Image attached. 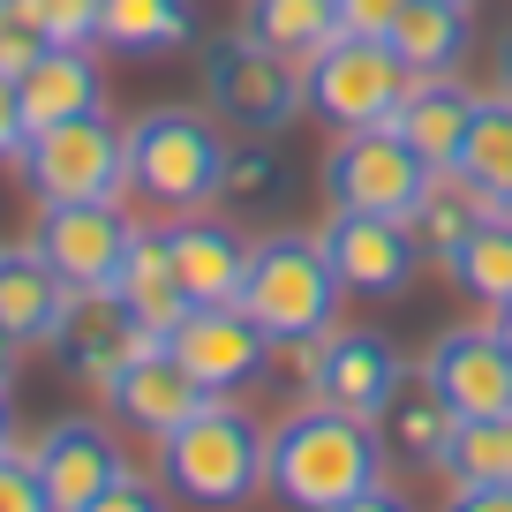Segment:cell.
Segmentation results:
<instances>
[{"label":"cell","mask_w":512,"mask_h":512,"mask_svg":"<svg viewBox=\"0 0 512 512\" xmlns=\"http://www.w3.org/2000/svg\"><path fill=\"white\" fill-rule=\"evenodd\" d=\"M377 475H384V445H377V422L362 415L302 400L294 415H279L264 430V490L287 512H339Z\"/></svg>","instance_id":"cell-1"},{"label":"cell","mask_w":512,"mask_h":512,"mask_svg":"<svg viewBox=\"0 0 512 512\" xmlns=\"http://www.w3.org/2000/svg\"><path fill=\"white\" fill-rule=\"evenodd\" d=\"M159 482L189 512H241L264 490V422L234 400H204V415L159 437Z\"/></svg>","instance_id":"cell-2"},{"label":"cell","mask_w":512,"mask_h":512,"mask_svg":"<svg viewBox=\"0 0 512 512\" xmlns=\"http://www.w3.org/2000/svg\"><path fill=\"white\" fill-rule=\"evenodd\" d=\"M219 166H226V136L196 106H151L128 121V196H144L174 219L219 204Z\"/></svg>","instance_id":"cell-3"},{"label":"cell","mask_w":512,"mask_h":512,"mask_svg":"<svg viewBox=\"0 0 512 512\" xmlns=\"http://www.w3.org/2000/svg\"><path fill=\"white\" fill-rule=\"evenodd\" d=\"M339 272L317 234H264L249 249V279H241V309L272 339H324L339 324Z\"/></svg>","instance_id":"cell-4"},{"label":"cell","mask_w":512,"mask_h":512,"mask_svg":"<svg viewBox=\"0 0 512 512\" xmlns=\"http://www.w3.org/2000/svg\"><path fill=\"white\" fill-rule=\"evenodd\" d=\"M407 83H415V68L392 53V38H354L339 31L324 53H309L302 61V106L317 113L324 128H384L392 113H400Z\"/></svg>","instance_id":"cell-5"},{"label":"cell","mask_w":512,"mask_h":512,"mask_svg":"<svg viewBox=\"0 0 512 512\" xmlns=\"http://www.w3.org/2000/svg\"><path fill=\"white\" fill-rule=\"evenodd\" d=\"M16 166L38 204H106V196H128V128L106 113L38 128Z\"/></svg>","instance_id":"cell-6"},{"label":"cell","mask_w":512,"mask_h":512,"mask_svg":"<svg viewBox=\"0 0 512 512\" xmlns=\"http://www.w3.org/2000/svg\"><path fill=\"white\" fill-rule=\"evenodd\" d=\"M204 98L219 121H234L241 136H279L302 121V68L264 53L249 31H226L204 46Z\"/></svg>","instance_id":"cell-7"},{"label":"cell","mask_w":512,"mask_h":512,"mask_svg":"<svg viewBox=\"0 0 512 512\" xmlns=\"http://www.w3.org/2000/svg\"><path fill=\"white\" fill-rule=\"evenodd\" d=\"M437 166L407 144L400 128H347L332 151H324V189L332 211H377V219H415L422 189H430Z\"/></svg>","instance_id":"cell-8"},{"label":"cell","mask_w":512,"mask_h":512,"mask_svg":"<svg viewBox=\"0 0 512 512\" xmlns=\"http://www.w3.org/2000/svg\"><path fill=\"white\" fill-rule=\"evenodd\" d=\"M166 354L204 384L211 400H234L241 384H256L272 369V332H264L241 302H204L166 332Z\"/></svg>","instance_id":"cell-9"},{"label":"cell","mask_w":512,"mask_h":512,"mask_svg":"<svg viewBox=\"0 0 512 512\" xmlns=\"http://www.w3.org/2000/svg\"><path fill=\"white\" fill-rule=\"evenodd\" d=\"M38 256L68 279V294H106L121 279V256L136 241V219L121 211V196L106 204H38V226H31Z\"/></svg>","instance_id":"cell-10"},{"label":"cell","mask_w":512,"mask_h":512,"mask_svg":"<svg viewBox=\"0 0 512 512\" xmlns=\"http://www.w3.org/2000/svg\"><path fill=\"white\" fill-rule=\"evenodd\" d=\"M324 256H332V272L347 294L362 302H392V294L415 287L422 272V241L407 219H377V211H332L324 219Z\"/></svg>","instance_id":"cell-11"},{"label":"cell","mask_w":512,"mask_h":512,"mask_svg":"<svg viewBox=\"0 0 512 512\" xmlns=\"http://www.w3.org/2000/svg\"><path fill=\"white\" fill-rule=\"evenodd\" d=\"M46 347H53V362H61L68 384H83V392H98V400H106L113 377H121L136 354L159 347V332H144V324L121 309V294L106 287V294H76V302H68V317H61V332H53Z\"/></svg>","instance_id":"cell-12"},{"label":"cell","mask_w":512,"mask_h":512,"mask_svg":"<svg viewBox=\"0 0 512 512\" xmlns=\"http://www.w3.org/2000/svg\"><path fill=\"white\" fill-rule=\"evenodd\" d=\"M38 460V482H46L53 512H91L113 482L128 475V452H121V430L98 415H61L46 437L31 445Z\"/></svg>","instance_id":"cell-13"},{"label":"cell","mask_w":512,"mask_h":512,"mask_svg":"<svg viewBox=\"0 0 512 512\" xmlns=\"http://www.w3.org/2000/svg\"><path fill=\"white\" fill-rule=\"evenodd\" d=\"M422 369H430V384L452 400L460 422L512 415V347H505L497 324H452V332H437Z\"/></svg>","instance_id":"cell-14"},{"label":"cell","mask_w":512,"mask_h":512,"mask_svg":"<svg viewBox=\"0 0 512 512\" xmlns=\"http://www.w3.org/2000/svg\"><path fill=\"white\" fill-rule=\"evenodd\" d=\"M400 377H407V362H400V347H392L384 332L332 324V332L317 339V392H309V400L377 422V407L392 400V384H400Z\"/></svg>","instance_id":"cell-15"},{"label":"cell","mask_w":512,"mask_h":512,"mask_svg":"<svg viewBox=\"0 0 512 512\" xmlns=\"http://www.w3.org/2000/svg\"><path fill=\"white\" fill-rule=\"evenodd\" d=\"M204 400H211V392L174 362V354H166V339H159L151 354H136V362L113 377L106 415L121 422L128 437H151V445H159V437H174L189 415H204Z\"/></svg>","instance_id":"cell-16"},{"label":"cell","mask_w":512,"mask_h":512,"mask_svg":"<svg viewBox=\"0 0 512 512\" xmlns=\"http://www.w3.org/2000/svg\"><path fill=\"white\" fill-rule=\"evenodd\" d=\"M166 249H174V279L189 294V309L204 302H241V279H249V249L234 219H211V211H181L166 226Z\"/></svg>","instance_id":"cell-17"},{"label":"cell","mask_w":512,"mask_h":512,"mask_svg":"<svg viewBox=\"0 0 512 512\" xmlns=\"http://www.w3.org/2000/svg\"><path fill=\"white\" fill-rule=\"evenodd\" d=\"M452 430H460V415H452V400L430 384V369H407L400 384H392V400L377 407V445L384 460L415 467V475H445V452H452Z\"/></svg>","instance_id":"cell-18"},{"label":"cell","mask_w":512,"mask_h":512,"mask_svg":"<svg viewBox=\"0 0 512 512\" xmlns=\"http://www.w3.org/2000/svg\"><path fill=\"white\" fill-rule=\"evenodd\" d=\"M68 279L53 272L46 256H38V241H0V332L16 339V347H46L53 332H61L68 317Z\"/></svg>","instance_id":"cell-19"},{"label":"cell","mask_w":512,"mask_h":512,"mask_svg":"<svg viewBox=\"0 0 512 512\" xmlns=\"http://www.w3.org/2000/svg\"><path fill=\"white\" fill-rule=\"evenodd\" d=\"M16 98H23V128H61V121H83V113H106V76H98L91 46H46L31 68L16 76Z\"/></svg>","instance_id":"cell-20"},{"label":"cell","mask_w":512,"mask_h":512,"mask_svg":"<svg viewBox=\"0 0 512 512\" xmlns=\"http://www.w3.org/2000/svg\"><path fill=\"white\" fill-rule=\"evenodd\" d=\"M475 106H482V91H467L460 76H415L407 98H400V113H392V128L445 174V166H460V144H467V128H475Z\"/></svg>","instance_id":"cell-21"},{"label":"cell","mask_w":512,"mask_h":512,"mask_svg":"<svg viewBox=\"0 0 512 512\" xmlns=\"http://www.w3.org/2000/svg\"><path fill=\"white\" fill-rule=\"evenodd\" d=\"M113 294H121V309L144 332H174L181 317H189V294H181L174 279V249H166V226H136V241H128L121 256V279H113Z\"/></svg>","instance_id":"cell-22"},{"label":"cell","mask_w":512,"mask_h":512,"mask_svg":"<svg viewBox=\"0 0 512 512\" xmlns=\"http://www.w3.org/2000/svg\"><path fill=\"white\" fill-rule=\"evenodd\" d=\"M98 46L136 61L196 46V0H98Z\"/></svg>","instance_id":"cell-23"},{"label":"cell","mask_w":512,"mask_h":512,"mask_svg":"<svg viewBox=\"0 0 512 512\" xmlns=\"http://www.w3.org/2000/svg\"><path fill=\"white\" fill-rule=\"evenodd\" d=\"M241 31L264 53L302 68L309 53H324L339 38V0H241Z\"/></svg>","instance_id":"cell-24"},{"label":"cell","mask_w":512,"mask_h":512,"mask_svg":"<svg viewBox=\"0 0 512 512\" xmlns=\"http://www.w3.org/2000/svg\"><path fill=\"white\" fill-rule=\"evenodd\" d=\"M475 46V23L452 0H407V16L392 23V53H400L415 76H452Z\"/></svg>","instance_id":"cell-25"},{"label":"cell","mask_w":512,"mask_h":512,"mask_svg":"<svg viewBox=\"0 0 512 512\" xmlns=\"http://www.w3.org/2000/svg\"><path fill=\"white\" fill-rule=\"evenodd\" d=\"M482 219H490V189H475L460 166H445V174H430V189H422V204H415V219H407V226H415L422 256L452 264V249H460Z\"/></svg>","instance_id":"cell-26"},{"label":"cell","mask_w":512,"mask_h":512,"mask_svg":"<svg viewBox=\"0 0 512 512\" xmlns=\"http://www.w3.org/2000/svg\"><path fill=\"white\" fill-rule=\"evenodd\" d=\"M445 272H452V287H460L467 302L505 309V302H512V226L490 211V219H482L475 234H467L460 249H452V264H445Z\"/></svg>","instance_id":"cell-27"},{"label":"cell","mask_w":512,"mask_h":512,"mask_svg":"<svg viewBox=\"0 0 512 512\" xmlns=\"http://www.w3.org/2000/svg\"><path fill=\"white\" fill-rule=\"evenodd\" d=\"M460 174L490 196L512 189V91L505 83L475 106V128H467V144H460Z\"/></svg>","instance_id":"cell-28"},{"label":"cell","mask_w":512,"mask_h":512,"mask_svg":"<svg viewBox=\"0 0 512 512\" xmlns=\"http://www.w3.org/2000/svg\"><path fill=\"white\" fill-rule=\"evenodd\" d=\"M445 482L475 490V482H512V415H475L452 430L445 452Z\"/></svg>","instance_id":"cell-29"},{"label":"cell","mask_w":512,"mask_h":512,"mask_svg":"<svg viewBox=\"0 0 512 512\" xmlns=\"http://www.w3.org/2000/svg\"><path fill=\"white\" fill-rule=\"evenodd\" d=\"M279 189H287V166H279V151L264 144V136H241V144H226L219 204H272Z\"/></svg>","instance_id":"cell-30"},{"label":"cell","mask_w":512,"mask_h":512,"mask_svg":"<svg viewBox=\"0 0 512 512\" xmlns=\"http://www.w3.org/2000/svg\"><path fill=\"white\" fill-rule=\"evenodd\" d=\"M16 8L46 31V46H91L98 38V0H16Z\"/></svg>","instance_id":"cell-31"},{"label":"cell","mask_w":512,"mask_h":512,"mask_svg":"<svg viewBox=\"0 0 512 512\" xmlns=\"http://www.w3.org/2000/svg\"><path fill=\"white\" fill-rule=\"evenodd\" d=\"M0 512H53V497H46V482H38V460L31 452H0Z\"/></svg>","instance_id":"cell-32"},{"label":"cell","mask_w":512,"mask_h":512,"mask_svg":"<svg viewBox=\"0 0 512 512\" xmlns=\"http://www.w3.org/2000/svg\"><path fill=\"white\" fill-rule=\"evenodd\" d=\"M38 53H46V31L23 16L16 0H0V76H23Z\"/></svg>","instance_id":"cell-33"},{"label":"cell","mask_w":512,"mask_h":512,"mask_svg":"<svg viewBox=\"0 0 512 512\" xmlns=\"http://www.w3.org/2000/svg\"><path fill=\"white\" fill-rule=\"evenodd\" d=\"M91 512H174V490H159L151 475H136V467H128V475L113 482V490L98 497Z\"/></svg>","instance_id":"cell-34"},{"label":"cell","mask_w":512,"mask_h":512,"mask_svg":"<svg viewBox=\"0 0 512 512\" xmlns=\"http://www.w3.org/2000/svg\"><path fill=\"white\" fill-rule=\"evenodd\" d=\"M400 16H407V0H339V31L354 38H392Z\"/></svg>","instance_id":"cell-35"},{"label":"cell","mask_w":512,"mask_h":512,"mask_svg":"<svg viewBox=\"0 0 512 512\" xmlns=\"http://www.w3.org/2000/svg\"><path fill=\"white\" fill-rule=\"evenodd\" d=\"M31 128H23V98H16V76H0V166H16Z\"/></svg>","instance_id":"cell-36"},{"label":"cell","mask_w":512,"mask_h":512,"mask_svg":"<svg viewBox=\"0 0 512 512\" xmlns=\"http://www.w3.org/2000/svg\"><path fill=\"white\" fill-rule=\"evenodd\" d=\"M339 512H415V497H407L400 482H384V475H377V482H369L362 497H347Z\"/></svg>","instance_id":"cell-37"},{"label":"cell","mask_w":512,"mask_h":512,"mask_svg":"<svg viewBox=\"0 0 512 512\" xmlns=\"http://www.w3.org/2000/svg\"><path fill=\"white\" fill-rule=\"evenodd\" d=\"M445 512H512V482H475V490H452Z\"/></svg>","instance_id":"cell-38"},{"label":"cell","mask_w":512,"mask_h":512,"mask_svg":"<svg viewBox=\"0 0 512 512\" xmlns=\"http://www.w3.org/2000/svg\"><path fill=\"white\" fill-rule=\"evenodd\" d=\"M16 354H23V347H16L8 332H0V384H16Z\"/></svg>","instance_id":"cell-39"},{"label":"cell","mask_w":512,"mask_h":512,"mask_svg":"<svg viewBox=\"0 0 512 512\" xmlns=\"http://www.w3.org/2000/svg\"><path fill=\"white\" fill-rule=\"evenodd\" d=\"M16 445V415H8V384H0V452Z\"/></svg>","instance_id":"cell-40"},{"label":"cell","mask_w":512,"mask_h":512,"mask_svg":"<svg viewBox=\"0 0 512 512\" xmlns=\"http://www.w3.org/2000/svg\"><path fill=\"white\" fill-rule=\"evenodd\" d=\"M490 211H497V219L512 226V189H497V196H490Z\"/></svg>","instance_id":"cell-41"},{"label":"cell","mask_w":512,"mask_h":512,"mask_svg":"<svg viewBox=\"0 0 512 512\" xmlns=\"http://www.w3.org/2000/svg\"><path fill=\"white\" fill-rule=\"evenodd\" d=\"M490 324L505 332V347H512V302H505V309H490Z\"/></svg>","instance_id":"cell-42"},{"label":"cell","mask_w":512,"mask_h":512,"mask_svg":"<svg viewBox=\"0 0 512 512\" xmlns=\"http://www.w3.org/2000/svg\"><path fill=\"white\" fill-rule=\"evenodd\" d=\"M497 76H505V91H512V46H505V61H497Z\"/></svg>","instance_id":"cell-43"},{"label":"cell","mask_w":512,"mask_h":512,"mask_svg":"<svg viewBox=\"0 0 512 512\" xmlns=\"http://www.w3.org/2000/svg\"><path fill=\"white\" fill-rule=\"evenodd\" d=\"M452 8H475V0H452Z\"/></svg>","instance_id":"cell-44"}]
</instances>
